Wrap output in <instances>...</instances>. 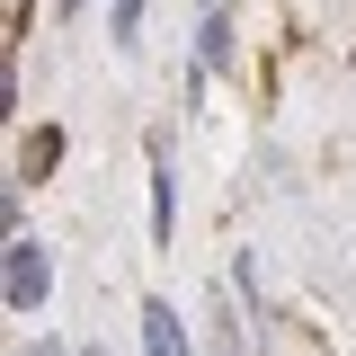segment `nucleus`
Wrapping results in <instances>:
<instances>
[{
    "label": "nucleus",
    "instance_id": "obj_3",
    "mask_svg": "<svg viewBox=\"0 0 356 356\" xmlns=\"http://www.w3.org/2000/svg\"><path fill=\"white\" fill-rule=\"evenodd\" d=\"M178 232V178H170V143L152 134V241Z\"/></svg>",
    "mask_w": 356,
    "mask_h": 356
},
{
    "label": "nucleus",
    "instance_id": "obj_8",
    "mask_svg": "<svg viewBox=\"0 0 356 356\" xmlns=\"http://www.w3.org/2000/svg\"><path fill=\"white\" fill-rule=\"evenodd\" d=\"M27 9H36V0H9V54H18V36H27Z\"/></svg>",
    "mask_w": 356,
    "mask_h": 356
},
{
    "label": "nucleus",
    "instance_id": "obj_4",
    "mask_svg": "<svg viewBox=\"0 0 356 356\" xmlns=\"http://www.w3.org/2000/svg\"><path fill=\"white\" fill-rule=\"evenodd\" d=\"M54 170H63V125H36L27 143H18V178H9V187H27V178H54Z\"/></svg>",
    "mask_w": 356,
    "mask_h": 356
},
{
    "label": "nucleus",
    "instance_id": "obj_6",
    "mask_svg": "<svg viewBox=\"0 0 356 356\" xmlns=\"http://www.w3.org/2000/svg\"><path fill=\"white\" fill-rule=\"evenodd\" d=\"M205 330H214V356H241V321L222 312V294H214V303H205Z\"/></svg>",
    "mask_w": 356,
    "mask_h": 356
},
{
    "label": "nucleus",
    "instance_id": "obj_2",
    "mask_svg": "<svg viewBox=\"0 0 356 356\" xmlns=\"http://www.w3.org/2000/svg\"><path fill=\"white\" fill-rule=\"evenodd\" d=\"M134 321H143V356H196V348H187V330H178V303H161V294H152Z\"/></svg>",
    "mask_w": 356,
    "mask_h": 356
},
{
    "label": "nucleus",
    "instance_id": "obj_5",
    "mask_svg": "<svg viewBox=\"0 0 356 356\" xmlns=\"http://www.w3.org/2000/svg\"><path fill=\"white\" fill-rule=\"evenodd\" d=\"M232 54H241V27H232L222 9H205V36H196V63H205V72H232Z\"/></svg>",
    "mask_w": 356,
    "mask_h": 356
},
{
    "label": "nucleus",
    "instance_id": "obj_7",
    "mask_svg": "<svg viewBox=\"0 0 356 356\" xmlns=\"http://www.w3.org/2000/svg\"><path fill=\"white\" fill-rule=\"evenodd\" d=\"M143 36V0H116V44H134Z\"/></svg>",
    "mask_w": 356,
    "mask_h": 356
},
{
    "label": "nucleus",
    "instance_id": "obj_9",
    "mask_svg": "<svg viewBox=\"0 0 356 356\" xmlns=\"http://www.w3.org/2000/svg\"><path fill=\"white\" fill-rule=\"evenodd\" d=\"M27 356H63V348H54V339H36V348H27Z\"/></svg>",
    "mask_w": 356,
    "mask_h": 356
},
{
    "label": "nucleus",
    "instance_id": "obj_1",
    "mask_svg": "<svg viewBox=\"0 0 356 356\" xmlns=\"http://www.w3.org/2000/svg\"><path fill=\"white\" fill-rule=\"evenodd\" d=\"M0 294H9V312H18V321H36L44 294H54V250L18 232V241H9V267H0Z\"/></svg>",
    "mask_w": 356,
    "mask_h": 356
}]
</instances>
